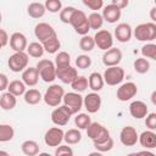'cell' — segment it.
<instances>
[{
    "mask_svg": "<svg viewBox=\"0 0 156 156\" xmlns=\"http://www.w3.org/2000/svg\"><path fill=\"white\" fill-rule=\"evenodd\" d=\"M95 46V40H94V37H90V35H84L82 37V39L79 40V48L83 50V51H91Z\"/></svg>",
    "mask_w": 156,
    "mask_h": 156,
    "instance_id": "obj_39",
    "label": "cell"
},
{
    "mask_svg": "<svg viewBox=\"0 0 156 156\" xmlns=\"http://www.w3.org/2000/svg\"><path fill=\"white\" fill-rule=\"evenodd\" d=\"M74 123L78 129H88V127L91 124V119L87 113H78L74 117Z\"/></svg>",
    "mask_w": 156,
    "mask_h": 156,
    "instance_id": "obj_38",
    "label": "cell"
},
{
    "mask_svg": "<svg viewBox=\"0 0 156 156\" xmlns=\"http://www.w3.org/2000/svg\"><path fill=\"white\" fill-rule=\"evenodd\" d=\"M102 77H104V80L107 85H117L124 78V69L119 66L107 67L105 69Z\"/></svg>",
    "mask_w": 156,
    "mask_h": 156,
    "instance_id": "obj_7",
    "label": "cell"
},
{
    "mask_svg": "<svg viewBox=\"0 0 156 156\" xmlns=\"http://www.w3.org/2000/svg\"><path fill=\"white\" fill-rule=\"evenodd\" d=\"M80 140H82V134H80V132H79L78 129H76V128L68 129V130L65 133V141H66L68 145L78 144Z\"/></svg>",
    "mask_w": 156,
    "mask_h": 156,
    "instance_id": "obj_31",
    "label": "cell"
},
{
    "mask_svg": "<svg viewBox=\"0 0 156 156\" xmlns=\"http://www.w3.org/2000/svg\"><path fill=\"white\" fill-rule=\"evenodd\" d=\"M155 61H156V60H155Z\"/></svg>",
    "mask_w": 156,
    "mask_h": 156,
    "instance_id": "obj_59",
    "label": "cell"
},
{
    "mask_svg": "<svg viewBox=\"0 0 156 156\" xmlns=\"http://www.w3.org/2000/svg\"><path fill=\"white\" fill-rule=\"evenodd\" d=\"M21 150L26 156H37L39 154V145L34 140H26L22 143Z\"/></svg>",
    "mask_w": 156,
    "mask_h": 156,
    "instance_id": "obj_27",
    "label": "cell"
},
{
    "mask_svg": "<svg viewBox=\"0 0 156 156\" xmlns=\"http://www.w3.org/2000/svg\"><path fill=\"white\" fill-rule=\"evenodd\" d=\"M28 54L26 52H15L12 54L10 57H9V61H7V65H9V68L17 73V72H23L26 68H28Z\"/></svg>",
    "mask_w": 156,
    "mask_h": 156,
    "instance_id": "obj_6",
    "label": "cell"
},
{
    "mask_svg": "<svg viewBox=\"0 0 156 156\" xmlns=\"http://www.w3.org/2000/svg\"><path fill=\"white\" fill-rule=\"evenodd\" d=\"M15 135V130L10 124H1L0 126V141L6 143L10 141Z\"/></svg>",
    "mask_w": 156,
    "mask_h": 156,
    "instance_id": "obj_36",
    "label": "cell"
},
{
    "mask_svg": "<svg viewBox=\"0 0 156 156\" xmlns=\"http://www.w3.org/2000/svg\"><path fill=\"white\" fill-rule=\"evenodd\" d=\"M94 40H95V45L101 49V50H110L113 45V37L112 34L106 30V29H101V30H98L94 35Z\"/></svg>",
    "mask_w": 156,
    "mask_h": 156,
    "instance_id": "obj_12",
    "label": "cell"
},
{
    "mask_svg": "<svg viewBox=\"0 0 156 156\" xmlns=\"http://www.w3.org/2000/svg\"><path fill=\"white\" fill-rule=\"evenodd\" d=\"M88 21H89V26L90 29H100L104 24V17L102 15H100L99 12H91L88 16Z\"/></svg>",
    "mask_w": 156,
    "mask_h": 156,
    "instance_id": "obj_33",
    "label": "cell"
},
{
    "mask_svg": "<svg viewBox=\"0 0 156 156\" xmlns=\"http://www.w3.org/2000/svg\"><path fill=\"white\" fill-rule=\"evenodd\" d=\"M155 6H156V0H155Z\"/></svg>",
    "mask_w": 156,
    "mask_h": 156,
    "instance_id": "obj_58",
    "label": "cell"
},
{
    "mask_svg": "<svg viewBox=\"0 0 156 156\" xmlns=\"http://www.w3.org/2000/svg\"><path fill=\"white\" fill-rule=\"evenodd\" d=\"M119 140L124 146H134L136 141H139V135L136 133V129L132 126L123 127L119 133Z\"/></svg>",
    "mask_w": 156,
    "mask_h": 156,
    "instance_id": "obj_13",
    "label": "cell"
},
{
    "mask_svg": "<svg viewBox=\"0 0 156 156\" xmlns=\"http://www.w3.org/2000/svg\"><path fill=\"white\" fill-rule=\"evenodd\" d=\"M45 9L51 12V13H56V12H61L62 10V2L60 0H46L45 1Z\"/></svg>",
    "mask_w": 156,
    "mask_h": 156,
    "instance_id": "obj_42",
    "label": "cell"
},
{
    "mask_svg": "<svg viewBox=\"0 0 156 156\" xmlns=\"http://www.w3.org/2000/svg\"><path fill=\"white\" fill-rule=\"evenodd\" d=\"M39 80V72L37 67H28L22 72V82L28 87L37 85Z\"/></svg>",
    "mask_w": 156,
    "mask_h": 156,
    "instance_id": "obj_22",
    "label": "cell"
},
{
    "mask_svg": "<svg viewBox=\"0 0 156 156\" xmlns=\"http://www.w3.org/2000/svg\"><path fill=\"white\" fill-rule=\"evenodd\" d=\"M135 156H156L154 152L151 151H147V150H143V151H139L135 154Z\"/></svg>",
    "mask_w": 156,
    "mask_h": 156,
    "instance_id": "obj_51",
    "label": "cell"
},
{
    "mask_svg": "<svg viewBox=\"0 0 156 156\" xmlns=\"http://www.w3.org/2000/svg\"><path fill=\"white\" fill-rule=\"evenodd\" d=\"M76 10L77 9L73 7V6H66V7H63L61 10V12H60V20H61V22H63V23H71L72 16L76 12Z\"/></svg>",
    "mask_w": 156,
    "mask_h": 156,
    "instance_id": "obj_40",
    "label": "cell"
},
{
    "mask_svg": "<svg viewBox=\"0 0 156 156\" xmlns=\"http://www.w3.org/2000/svg\"><path fill=\"white\" fill-rule=\"evenodd\" d=\"M111 4H112V5H115L116 7H118L119 10H122V9L127 7L129 2H128V0H112V1H111Z\"/></svg>",
    "mask_w": 156,
    "mask_h": 156,
    "instance_id": "obj_49",
    "label": "cell"
},
{
    "mask_svg": "<svg viewBox=\"0 0 156 156\" xmlns=\"http://www.w3.org/2000/svg\"><path fill=\"white\" fill-rule=\"evenodd\" d=\"M90 65H91V58L88 55H79L76 58V66L80 69H85L90 67Z\"/></svg>",
    "mask_w": 156,
    "mask_h": 156,
    "instance_id": "obj_44",
    "label": "cell"
},
{
    "mask_svg": "<svg viewBox=\"0 0 156 156\" xmlns=\"http://www.w3.org/2000/svg\"><path fill=\"white\" fill-rule=\"evenodd\" d=\"M38 156H51L50 154H48V152H40Z\"/></svg>",
    "mask_w": 156,
    "mask_h": 156,
    "instance_id": "obj_55",
    "label": "cell"
},
{
    "mask_svg": "<svg viewBox=\"0 0 156 156\" xmlns=\"http://www.w3.org/2000/svg\"><path fill=\"white\" fill-rule=\"evenodd\" d=\"M72 115L73 113L71 112V110L66 105H62V106L56 107L51 112V121L56 126H66Z\"/></svg>",
    "mask_w": 156,
    "mask_h": 156,
    "instance_id": "obj_11",
    "label": "cell"
},
{
    "mask_svg": "<svg viewBox=\"0 0 156 156\" xmlns=\"http://www.w3.org/2000/svg\"><path fill=\"white\" fill-rule=\"evenodd\" d=\"M88 85H89V80H88L87 77H84V76H78V77L73 80V83L71 84L72 89H73L76 93H82V91H84V90L88 88Z\"/></svg>",
    "mask_w": 156,
    "mask_h": 156,
    "instance_id": "obj_35",
    "label": "cell"
},
{
    "mask_svg": "<svg viewBox=\"0 0 156 156\" xmlns=\"http://www.w3.org/2000/svg\"><path fill=\"white\" fill-rule=\"evenodd\" d=\"M0 35H1V38H0V40H1V46L4 48V46H6L7 43L10 41V38H9V35H7V33H6L5 29H0Z\"/></svg>",
    "mask_w": 156,
    "mask_h": 156,
    "instance_id": "obj_50",
    "label": "cell"
},
{
    "mask_svg": "<svg viewBox=\"0 0 156 156\" xmlns=\"http://www.w3.org/2000/svg\"><path fill=\"white\" fill-rule=\"evenodd\" d=\"M10 46L15 52H24V50L28 48L27 38L21 32H15L10 37Z\"/></svg>",
    "mask_w": 156,
    "mask_h": 156,
    "instance_id": "obj_15",
    "label": "cell"
},
{
    "mask_svg": "<svg viewBox=\"0 0 156 156\" xmlns=\"http://www.w3.org/2000/svg\"><path fill=\"white\" fill-rule=\"evenodd\" d=\"M134 37L139 41H152L156 39V23H140L134 28Z\"/></svg>",
    "mask_w": 156,
    "mask_h": 156,
    "instance_id": "obj_2",
    "label": "cell"
},
{
    "mask_svg": "<svg viewBox=\"0 0 156 156\" xmlns=\"http://www.w3.org/2000/svg\"><path fill=\"white\" fill-rule=\"evenodd\" d=\"M55 156H73V150L68 145H60L55 150Z\"/></svg>",
    "mask_w": 156,
    "mask_h": 156,
    "instance_id": "obj_45",
    "label": "cell"
},
{
    "mask_svg": "<svg viewBox=\"0 0 156 156\" xmlns=\"http://www.w3.org/2000/svg\"><path fill=\"white\" fill-rule=\"evenodd\" d=\"M37 69L39 72V76L40 78L45 82V83H52L56 78H57V74H56V66L52 61L50 60H40L38 63H37Z\"/></svg>",
    "mask_w": 156,
    "mask_h": 156,
    "instance_id": "obj_1",
    "label": "cell"
},
{
    "mask_svg": "<svg viewBox=\"0 0 156 156\" xmlns=\"http://www.w3.org/2000/svg\"><path fill=\"white\" fill-rule=\"evenodd\" d=\"M121 11L118 7H116L115 5L112 4H108L104 7L102 10V17H104V21L108 22V23H115L119 20L121 17Z\"/></svg>",
    "mask_w": 156,
    "mask_h": 156,
    "instance_id": "obj_21",
    "label": "cell"
},
{
    "mask_svg": "<svg viewBox=\"0 0 156 156\" xmlns=\"http://www.w3.org/2000/svg\"><path fill=\"white\" fill-rule=\"evenodd\" d=\"M87 135L93 140L94 144H99L110 138V132L102 124L98 122H91V124L87 129Z\"/></svg>",
    "mask_w": 156,
    "mask_h": 156,
    "instance_id": "obj_5",
    "label": "cell"
},
{
    "mask_svg": "<svg viewBox=\"0 0 156 156\" xmlns=\"http://www.w3.org/2000/svg\"><path fill=\"white\" fill-rule=\"evenodd\" d=\"M63 96H65L63 88L58 84H52L46 89V91L43 96V100L46 105H49L51 107H56L63 100Z\"/></svg>",
    "mask_w": 156,
    "mask_h": 156,
    "instance_id": "obj_3",
    "label": "cell"
},
{
    "mask_svg": "<svg viewBox=\"0 0 156 156\" xmlns=\"http://www.w3.org/2000/svg\"><path fill=\"white\" fill-rule=\"evenodd\" d=\"M62 140H65V133L58 127H52V128L48 129L44 135V141L48 146L57 147L61 145Z\"/></svg>",
    "mask_w": 156,
    "mask_h": 156,
    "instance_id": "obj_10",
    "label": "cell"
},
{
    "mask_svg": "<svg viewBox=\"0 0 156 156\" xmlns=\"http://www.w3.org/2000/svg\"><path fill=\"white\" fill-rule=\"evenodd\" d=\"M17 104V100H16V96L11 93H2L1 96H0V106L2 110L7 111V110H12Z\"/></svg>",
    "mask_w": 156,
    "mask_h": 156,
    "instance_id": "obj_26",
    "label": "cell"
},
{
    "mask_svg": "<svg viewBox=\"0 0 156 156\" xmlns=\"http://www.w3.org/2000/svg\"><path fill=\"white\" fill-rule=\"evenodd\" d=\"M44 51H45V50H44V46H43L40 43H38V41L30 43V44L28 45V48H27V54H28L29 56L34 57V58L41 57L43 54H44Z\"/></svg>",
    "mask_w": 156,
    "mask_h": 156,
    "instance_id": "obj_32",
    "label": "cell"
},
{
    "mask_svg": "<svg viewBox=\"0 0 156 156\" xmlns=\"http://www.w3.org/2000/svg\"><path fill=\"white\" fill-rule=\"evenodd\" d=\"M45 5L41 2H32L27 7V12L32 18H40L45 15Z\"/></svg>",
    "mask_w": 156,
    "mask_h": 156,
    "instance_id": "obj_25",
    "label": "cell"
},
{
    "mask_svg": "<svg viewBox=\"0 0 156 156\" xmlns=\"http://www.w3.org/2000/svg\"><path fill=\"white\" fill-rule=\"evenodd\" d=\"M138 93V87L133 82H127L123 83L118 89H117V99L119 101H128L132 98H134Z\"/></svg>",
    "mask_w": 156,
    "mask_h": 156,
    "instance_id": "obj_14",
    "label": "cell"
},
{
    "mask_svg": "<svg viewBox=\"0 0 156 156\" xmlns=\"http://www.w3.org/2000/svg\"><path fill=\"white\" fill-rule=\"evenodd\" d=\"M141 54H143V56L146 57V58L156 60V44H152V43L145 44V45L141 48Z\"/></svg>",
    "mask_w": 156,
    "mask_h": 156,
    "instance_id": "obj_41",
    "label": "cell"
},
{
    "mask_svg": "<svg viewBox=\"0 0 156 156\" xmlns=\"http://www.w3.org/2000/svg\"><path fill=\"white\" fill-rule=\"evenodd\" d=\"M122 60V51L117 48H111L110 50L105 51L102 55V62L106 67H115Z\"/></svg>",
    "mask_w": 156,
    "mask_h": 156,
    "instance_id": "obj_16",
    "label": "cell"
},
{
    "mask_svg": "<svg viewBox=\"0 0 156 156\" xmlns=\"http://www.w3.org/2000/svg\"><path fill=\"white\" fill-rule=\"evenodd\" d=\"M94 146H95L96 151H99V152H106V151H110V150H112V147H113V139L110 136L107 140H105V141H102V143L94 144Z\"/></svg>",
    "mask_w": 156,
    "mask_h": 156,
    "instance_id": "obj_43",
    "label": "cell"
},
{
    "mask_svg": "<svg viewBox=\"0 0 156 156\" xmlns=\"http://www.w3.org/2000/svg\"><path fill=\"white\" fill-rule=\"evenodd\" d=\"M88 156H104L101 152H99V151H94V152H90Z\"/></svg>",
    "mask_w": 156,
    "mask_h": 156,
    "instance_id": "obj_54",
    "label": "cell"
},
{
    "mask_svg": "<svg viewBox=\"0 0 156 156\" xmlns=\"http://www.w3.org/2000/svg\"><path fill=\"white\" fill-rule=\"evenodd\" d=\"M55 66L56 69H62L71 66V56L66 51H60L55 57Z\"/></svg>",
    "mask_w": 156,
    "mask_h": 156,
    "instance_id": "obj_28",
    "label": "cell"
},
{
    "mask_svg": "<svg viewBox=\"0 0 156 156\" xmlns=\"http://www.w3.org/2000/svg\"><path fill=\"white\" fill-rule=\"evenodd\" d=\"M129 113H130L132 117H134L136 119L144 118V117L147 116V106H146L145 102H143L140 100L133 101L129 105Z\"/></svg>",
    "mask_w": 156,
    "mask_h": 156,
    "instance_id": "obj_20",
    "label": "cell"
},
{
    "mask_svg": "<svg viewBox=\"0 0 156 156\" xmlns=\"http://www.w3.org/2000/svg\"><path fill=\"white\" fill-rule=\"evenodd\" d=\"M41 99H43V96L38 89H29L24 94V101L28 105H37L41 101Z\"/></svg>",
    "mask_w": 156,
    "mask_h": 156,
    "instance_id": "obj_30",
    "label": "cell"
},
{
    "mask_svg": "<svg viewBox=\"0 0 156 156\" xmlns=\"http://www.w3.org/2000/svg\"><path fill=\"white\" fill-rule=\"evenodd\" d=\"M139 143L145 149L156 147V133L154 130H145L139 135Z\"/></svg>",
    "mask_w": 156,
    "mask_h": 156,
    "instance_id": "obj_23",
    "label": "cell"
},
{
    "mask_svg": "<svg viewBox=\"0 0 156 156\" xmlns=\"http://www.w3.org/2000/svg\"><path fill=\"white\" fill-rule=\"evenodd\" d=\"M9 79H7V76L5 73H1L0 74V90H5L9 88Z\"/></svg>",
    "mask_w": 156,
    "mask_h": 156,
    "instance_id": "obj_48",
    "label": "cell"
},
{
    "mask_svg": "<svg viewBox=\"0 0 156 156\" xmlns=\"http://www.w3.org/2000/svg\"><path fill=\"white\" fill-rule=\"evenodd\" d=\"M133 29L128 23H119L115 28V37L119 43H127L130 40Z\"/></svg>",
    "mask_w": 156,
    "mask_h": 156,
    "instance_id": "obj_18",
    "label": "cell"
},
{
    "mask_svg": "<svg viewBox=\"0 0 156 156\" xmlns=\"http://www.w3.org/2000/svg\"><path fill=\"white\" fill-rule=\"evenodd\" d=\"M76 33L80 34V35H88V32L90 30V26H89V21H88V16L82 11V10H76V12L72 16L71 23H69Z\"/></svg>",
    "mask_w": 156,
    "mask_h": 156,
    "instance_id": "obj_4",
    "label": "cell"
},
{
    "mask_svg": "<svg viewBox=\"0 0 156 156\" xmlns=\"http://www.w3.org/2000/svg\"><path fill=\"white\" fill-rule=\"evenodd\" d=\"M83 4L87 7H89L90 10H94V11L100 10L104 6V1L102 0H83Z\"/></svg>",
    "mask_w": 156,
    "mask_h": 156,
    "instance_id": "obj_46",
    "label": "cell"
},
{
    "mask_svg": "<svg viewBox=\"0 0 156 156\" xmlns=\"http://www.w3.org/2000/svg\"><path fill=\"white\" fill-rule=\"evenodd\" d=\"M63 104L71 110V112L73 115H76L83 107V105H84V98L79 93H76V91L67 93L63 96Z\"/></svg>",
    "mask_w": 156,
    "mask_h": 156,
    "instance_id": "obj_8",
    "label": "cell"
},
{
    "mask_svg": "<svg viewBox=\"0 0 156 156\" xmlns=\"http://www.w3.org/2000/svg\"><path fill=\"white\" fill-rule=\"evenodd\" d=\"M150 99H151V102L156 106V90H154V91H152V94H151Z\"/></svg>",
    "mask_w": 156,
    "mask_h": 156,
    "instance_id": "obj_53",
    "label": "cell"
},
{
    "mask_svg": "<svg viewBox=\"0 0 156 156\" xmlns=\"http://www.w3.org/2000/svg\"><path fill=\"white\" fill-rule=\"evenodd\" d=\"M150 18L154 21V23H156V6H154L150 10Z\"/></svg>",
    "mask_w": 156,
    "mask_h": 156,
    "instance_id": "obj_52",
    "label": "cell"
},
{
    "mask_svg": "<svg viewBox=\"0 0 156 156\" xmlns=\"http://www.w3.org/2000/svg\"><path fill=\"white\" fill-rule=\"evenodd\" d=\"M56 74H57V78L65 84H72L73 80L78 77L77 68H74L72 66L62 68V69H56Z\"/></svg>",
    "mask_w": 156,
    "mask_h": 156,
    "instance_id": "obj_19",
    "label": "cell"
},
{
    "mask_svg": "<svg viewBox=\"0 0 156 156\" xmlns=\"http://www.w3.org/2000/svg\"><path fill=\"white\" fill-rule=\"evenodd\" d=\"M145 126L149 128V130H156V113H149L145 118Z\"/></svg>",
    "mask_w": 156,
    "mask_h": 156,
    "instance_id": "obj_47",
    "label": "cell"
},
{
    "mask_svg": "<svg viewBox=\"0 0 156 156\" xmlns=\"http://www.w3.org/2000/svg\"><path fill=\"white\" fill-rule=\"evenodd\" d=\"M9 156H10V155H9Z\"/></svg>",
    "mask_w": 156,
    "mask_h": 156,
    "instance_id": "obj_60",
    "label": "cell"
},
{
    "mask_svg": "<svg viewBox=\"0 0 156 156\" xmlns=\"http://www.w3.org/2000/svg\"><path fill=\"white\" fill-rule=\"evenodd\" d=\"M7 90H9V93L13 94L15 96L24 95L26 91H27V90H26V84H24L22 80H18V79H15V80L10 82Z\"/></svg>",
    "mask_w": 156,
    "mask_h": 156,
    "instance_id": "obj_29",
    "label": "cell"
},
{
    "mask_svg": "<svg viewBox=\"0 0 156 156\" xmlns=\"http://www.w3.org/2000/svg\"><path fill=\"white\" fill-rule=\"evenodd\" d=\"M41 45L44 46V50H45L46 52H49V54H55V52L58 51V49H60V46H61V43H60V40H58V37L56 35V37L51 38L50 40L45 41V43L41 44Z\"/></svg>",
    "mask_w": 156,
    "mask_h": 156,
    "instance_id": "obj_37",
    "label": "cell"
},
{
    "mask_svg": "<svg viewBox=\"0 0 156 156\" xmlns=\"http://www.w3.org/2000/svg\"><path fill=\"white\" fill-rule=\"evenodd\" d=\"M88 80H89V88H90L94 93L100 91V90L104 88L105 80H104V77H102L99 72H93V73L89 76Z\"/></svg>",
    "mask_w": 156,
    "mask_h": 156,
    "instance_id": "obj_24",
    "label": "cell"
},
{
    "mask_svg": "<svg viewBox=\"0 0 156 156\" xmlns=\"http://www.w3.org/2000/svg\"><path fill=\"white\" fill-rule=\"evenodd\" d=\"M34 34H35L37 39H39L40 44H44L45 41H48L51 38L57 35L55 29L52 28V26H50L49 23H45V22H40L34 27Z\"/></svg>",
    "mask_w": 156,
    "mask_h": 156,
    "instance_id": "obj_9",
    "label": "cell"
},
{
    "mask_svg": "<svg viewBox=\"0 0 156 156\" xmlns=\"http://www.w3.org/2000/svg\"><path fill=\"white\" fill-rule=\"evenodd\" d=\"M133 67H134V71L139 74H144L146 73L149 69H150V62L145 58V57H139L134 61L133 63Z\"/></svg>",
    "mask_w": 156,
    "mask_h": 156,
    "instance_id": "obj_34",
    "label": "cell"
},
{
    "mask_svg": "<svg viewBox=\"0 0 156 156\" xmlns=\"http://www.w3.org/2000/svg\"><path fill=\"white\" fill-rule=\"evenodd\" d=\"M127 156H135V154H134V152H132V154H128Z\"/></svg>",
    "mask_w": 156,
    "mask_h": 156,
    "instance_id": "obj_57",
    "label": "cell"
},
{
    "mask_svg": "<svg viewBox=\"0 0 156 156\" xmlns=\"http://www.w3.org/2000/svg\"><path fill=\"white\" fill-rule=\"evenodd\" d=\"M84 107L89 113H95L101 107V96L98 93H89L84 96Z\"/></svg>",
    "mask_w": 156,
    "mask_h": 156,
    "instance_id": "obj_17",
    "label": "cell"
},
{
    "mask_svg": "<svg viewBox=\"0 0 156 156\" xmlns=\"http://www.w3.org/2000/svg\"><path fill=\"white\" fill-rule=\"evenodd\" d=\"M0 156H9V154L5 152V151H1V152H0Z\"/></svg>",
    "mask_w": 156,
    "mask_h": 156,
    "instance_id": "obj_56",
    "label": "cell"
}]
</instances>
